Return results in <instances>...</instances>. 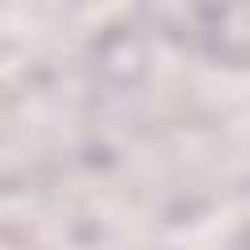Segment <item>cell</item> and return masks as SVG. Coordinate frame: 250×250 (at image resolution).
<instances>
[{
  "label": "cell",
  "mask_w": 250,
  "mask_h": 250,
  "mask_svg": "<svg viewBox=\"0 0 250 250\" xmlns=\"http://www.w3.org/2000/svg\"><path fill=\"white\" fill-rule=\"evenodd\" d=\"M199 51L223 66H250V0H215L195 23Z\"/></svg>",
  "instance_id": "cell-1"
}]
</instances>
